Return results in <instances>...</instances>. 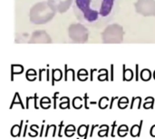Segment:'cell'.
I'll return each instance as SVG.
<instances>
[{
	"instance_id": "cell-1",
	"label": "cell",
	"mask_w": 155,
	"mask_h": 139,
	"mask_svg": "<svg viewBox=\"0 0 155 139\" xmlns=\"http://www.w3.org/2000/svg\"><path fill=\"white\" fill-rule=\"evenodd\" d=\"M119 3L120 0H74L73 9L83 25L99 28L114 17Z\"/></svg>"
},
{
	"instance_id": "cell-2",
	"label": "cell",
	"mask_w": 155,
	"mask_h": 139,
	"mask_svg": "<svg viewBox=\"0 0 155 139\" xmlns=\"http://www.w3.org/2000/svg\"><path fill=\"white\" fill-rule=\"evenodd\" d=\"M55 12L50 7L48 3L39 2L30 10V20L35 25H42L49 22L54 16Z\"/></svg>"
},
{
	"instance_id": "cell-3",
	"label": "cell",
	"mask_w": 155,
	"mask_h": 139,
	"mask_svg": "<svg viewBox=\"0 0 155 139\" xmlns=\"http://www.w3.org/2000/svg\"><path fill=\"white\" fill-rule=\"evenodd\" d=\"M124 31L122 25L118 24L109 25L102 33V39L106 44H120L124 40Z\"/></svg>"
},
{
	"instance_id": "cell-4",
	"label": "cell",
	"mask_w": 155,
	"mask_h": 139,
	"mask_svg": "<svg viewBox=\"0 0 155 139\" xmlns=\"http://www.w3.org/2000/svg\"><path fill=\"white\" fill-rule=\"evenodd\" d=\"M68 34L70 38L76 43H85L89 37V31L83 24H72L69 26Z\"/></svg>"
},
{
	"instance_id": "cell-5",
	"label": "cell",
	"mask_w": 155,
	"mask_h": 139,
	"mask_svg": "<svg viewBox=\"0 0 155 139\" xmlns=\"http://www.w3.org/2000/svg\"><path fill=\"white\" fill-rule=\"evenodd\" d=\"M134 7L136 12L143 16L155 15V0H137Z\"/></svg>"
},
{
	"instance_id": "cell-6",
	"label": "cell",
	"mask_w": 155,
	"mask_h": 139,
	"mask_svg": "<svg viewBox=\"0 0 155 139\" xmlns=\"http://www.w3.org/2000/svg\"><path fill=\"white\" fill-rule=\"evenodd\" d=\"M74 0H48V5L54 12L64 13L72 5Z\"/></svg>"
},
{
	"instance_id": "cell-7",
	"label": "cell",
	"mask_w": 155,
	"mask_h": 139,
	"mask_svg": "<svg viewBox=\"0 0 155 139\" xmlns=\"http://www.w3.org/2000/svg\"><path fill=\"white\" fill-rule=\"evenodd\" d=\"M88 130H89V126H85V125H82L79 127L78 130H77V135H78V138L77 139H86L88 136Z\"/></svg>"
},
{
	"instance_id": "cell-8",
	"label": "cell",
	"mask_w": 155,
	"mask_h": 139,
	"mask_svg": "<svg viewBox=\"0 0 155 139\" xmlns=\"http://www.w3.org/2000/svg\"><path fill=\"white\" fill-rule=\"evenodd\" d=\"M143 121L142 120L140 122L139 125H134L131 128V136L133 137H139L141 135V131H142V127H143Z\"/></svg>"
},
{
	"instance_id": "cell-9",
	"label": "cell",
	"mask_w": 155,
	"mask_h": 139,
	"mask_svg": "<svg viewBox=\"0 0 155 139\" xmlns=\"http://www.w3.org/2000/svg\"><path fill=\"white\" fill-rule=\"evenodd\" d=\"M22 127H23V120L21 121L20 125H15L12 129H11V136L13 137H18L21 136V133H22Z\"/></svg>"
},
{
	"instance_id": "cell-10",
	"label": "cell",
	"mask_w": 155,
	"mask_h": 139,
	"mask_svg": "<svg viewBox=\"0 0 155 139\" xmlns=\"http://www.w3.org/2000/svg\"><path fill=\"white\" fill-rule=\"evenodd\" d=\"M152 77V74H151V71L148 70V69H143L142 72H141V78L143 80V81H148L150 80Z\"/></svg>"
},
{
	"instance_id": "cell-11",
	"label": "cell",
	"mask_w": 155,
	"mask_h": 139,
	"mask_svg": "<svg viewBox=\"0 0 155 139\" xmlns=\"http://www.w3.org/2000/svg\"><path fill=\"white\" fill-rule=\"evenodd\" d=\"M50 131L52 133V137H55V132H56V126L55 125H50V126L46 127V131H45V137H48V134H49Z\"/></svg>"
},
{
	"instance_id": "cell-12",
	"label": "cell",
	"mask_w": 155,
	"mask_h": 139,
	"mask_svg": "<svg viewBox=\"0 0 155 139\" xmlns=\"http://www.w3.org/2000/svg\"><path fill=\"white\" fill-rule=\"evenodd\" d=\"M141 102H142V98L141 97H134L133 101H132V105H131V109H133L134 107H136L138 109L141 108Z\"/></svg>"
},
{
	"instance_id": "cell-13",
	"label": "cell",
	"mask_w": 155,
	"mask_h": 139,
	"mask_svg": "<svg viewBox=\"0 0 155 139\" xmlns=\"http://www.w3.org/2000/svg\"><path fill=\"white\" fill-rule=\"evenodd\" d=\"M133 77H134V74L131 69L124 70V81H130L133 79Z\"/></svg>"
},
{
	"instance_id": "cell-14",
	"label": "cell",
	"mask_w": 155,
	"mask_h": 139,
	"mask_svg": "<svg viewBox=\"0 0 155 139\" xmlns=\"http://www.w3.org/2000/svg\"><path fill=\"white\" fill-rule=\"evenodd\" d=\"M39 128V127L36 125H32L31 127H30V130H31V132H29L28 133V135H29V137H37L38 136V132H37V129Z\"/></svg>"
},
{
	"instance_id": "cell-15",
	"label": "cell",
	"mask_w": 155,
	"mask_h": 139,
	"mask_svg": "<svg viewBox=\"0 0 155 139\" xmlns=\"http://www.w3.org/2000/svg\"><path fill=\"white\" fill-rule=\"evenodd\" d=\"M99 107L102 109H104L108 107V98L107 97H103L101 98L100 102H99Z\"/></svg>"
},
{
	"instance_id": "cell-16",
	"label": "cell",
	"mask_w": 155,
	"mask_h": 139,
	"mask_svg": "<svg viewBox=\"0 0 155 139\" xmlns=\"http://www.w3.org/2000/svg\"><path fill=\"white\" fill-rule=\"evenodd\" d=\"M73 104H74V108L79 109V108H81V107H82V99H81L80 97H75V98L74 99Z\"/></svg>"
},
{
	"instance_id": "cell-17",
	"label": "cell",
	"mask_w": 155,
	"mask_h": 139,
	"mask_svg": "<svg viewBox=\"0 0 155 139\" xmlns=\"http://www.w3.org/2000/svg\"><path fill=\"white\" fill-rule=\"evenodd\" d=\"M108 133H109V127L108 128H105V129H100V131L97 133V135L100 137H108Z\"/></svg>"
},
{
	"instance_id": "cell-18",
	"label": "cell",
	"mask_w": 155,
	"mask_h": 139,
	"mask_svg": "<svg viewBox=\"0 0 155 139\" xmlns=\"http://www.w3.org/2000/svg\"><path fill=\"white\" fill-rule=\"evenodd\" d=\"M153 103H154V101H149V103H148V101H146L144 103L143 107L146 109H148V108H153Z\"/></svg>"
},
{
	"instance_id": "cell-19",
	"label": "cell",
	"mask_w": 155,
	"mask_h": 139,
	"mask_svg": "<svg viewBox=\"0 0 155 139\" xmlns=\"http://www.w3.org/2000/svg\"><path fill=\"white\" fill-rule=\"evenodd\" d=\"M117 127V122L114 121V122L113 123V125H112V130H111V137H115L114 131H115V127Z\"/></svg>"
},
{
	"instance_id": "cell-20",
	"label": "cell",
	"mask_w": 155,
	"mask_h": 139,
	"mask_svg": "<svg viewBox=\"0 0 155 139\" xmlns=\"http://www.w3.org/2000/svg\"><path fill=\"white\" fill-rule=\"evenodd\" d=\"M119 131H129V127H128V126H126V125H122V126H120L119 127H118V130H117V132H119Z\"/></svg>"
},
{
	"instance_id": "cell-21",
	"label": "cell",
	"mask_w": 155,
	"mask_h": 139,
	"mask_svg": "<svg viewBox=\"0 0 155 139\" xmlns=\"http://www.w3.org/2000/svg\"><path fill=\"white\" fill-rule=\"evenodd\" d=\"M75 130H76V128L74 125H68L64 129V131H74V132H75Z\"/></svg>"
},
{
	"instance_id": "cell-22",
	"label": "cell",
	"mask_w": 155,
	"mask_h": 139,
	"mask_svg": "<svg viewBox=\"0 0 155 139\" xmlns=\"http://www.w3.org/2000/svg\"><path fill=\"white\" fill-rule=\"evenodd\" d=\"M64 127V122L62 121L59 125V127H58V137H62V129Z\"/></svg>"
},
{
	"instance_id": "cell-23",
	"label": "cell",
	"mask_w": 155,
	"mask_h": 139,
	"mask_svg": "<svg viewBox=\"0 0 155 139\" xmlns=\"http://www.w3.org/2000/svg\"><path fill=\"white\" fill-rule=\"evenodd\" d=\"M128 107V103H118V107L121 109H124Z\"/></svg>"
},
{
	"instance_id": "cell-24",
	"label": "cell",
	"mask_w": 155,
	"mask_h": 139,
	"mask_svg": "<svg viewBox=\"0 0 155 139\" xmlns=\"http://www.w3.org/2000/svg\"><path fill=\"white\" fill-rule=\"evenodd\" d=\"M64 135L67 137H74V131H64Z\"/></svg>"
},
{
	"instance_id": "cell-25",
	"label": "cell",
	"mask_w": 155,
	"mask_h": 139,
	"mask_svg": "<svg viewBox=\"0 0 155 139\" xmlns=\"http://www.w3.org/2000/svg\"><path fill=\"white\" fill-rule=\"evenodd\" d=\"M127 134H128L127 131H119V132H117V135L120 137H124L125 136H127Z\"/></svg>"
},
{
	"instance_id": "cell-26",
	"label": "cell",
	"mask_w": 155,
	"mask_h": 139,
	"mask_svg": "<svg viewBox=\"0 0 155 139\" xmlns=\"http://www.w3.org/2000/svg\"><path fill=\"white\" fill-rule=\"evenodd\" d=\"M118 103H129V99L127 97H124L120 98V100L118 101Z\"/></svg>"
},
{
	"instance_id": "cell-27",
	"label": "cell",
	"mask_w": 155,
	"mask_h": 139,
	"mask_svg": "<svg viewBox=\"0 0 155 139\" xmlns=\"http://www.w3.org/2000/svg\"><path fill=\"white\" fill-rule=\"evenodd\" d=\"M150 135H151V137H155V125H153V126L152 127V128H151V130H150Z\"/></svg>"
},
{
	"instance_id": "cell-28",
	"label": "cell",
	"mask_w": 155,
	"mask_h": 139,
	"mask_svg": "<svg viewBox=\"0 0 155 139\" xmlns=\"http://www.w3.org/2000/svg\"><path fill=\"white\" fill-rule=\"evenodd\" d=\"M96 127H99V126H98V125H94V126L92 127V129H91V132H90V137H93V135H94V129H95Z\"/></svg>"
},
{
	"instance_id": "cell-29",
	"label": "cell",
	"mask_w": 155,
	"mask_h": 139,
	"mask_svg": "<svg viewBox=\"0 0 155 139\" xmlns=\"http://www.w3.org/2000/svg\"><path fill=\"white\" fill-rule=\"evenodd\" d=\"M44 129H45V125H44V123H43V126L41 127V131H40V133H39V137H43Z\"/></svg>"
},
{
	"instance_id": "cell-30",
	"label": "cell",
	"mask_w": 155,
	"mask_h": 139,
	"mask_svg": "<svg viewBox=\"0 0 155 139\" xmlns=\"http://www.w3.org/2000/svg\"><path fill=\"white\" fill-rule=\"evenodd\" d=\"M26 130H27V126L24 127V131H23V137H25L26 136Z\"/></svg>"
},
{
	"instance_id": "cell-31",
	"label": "cell",
	"mask_w": 155,
	"mask_h": 139,
	"mask_svg": "<svg viewBox=\"0 0 155 139\" xmlns=\"http://www.w3.org/2000/svg\"><path fill=\"white\" fill-rule=\"evenodd\" d=\"M108 127H109V126H107V125H102V126L99 127L100 129H105V128H108Z\"/></svg>"
},
{
	"instance_id": "cell-32",
	"label": "cell",
	"mask_w": 155,
	"mask_h": 139,
	"mask_svg": "<svg viewBox=\"0 0 155 139\" xmlns=\"http://www.w3.org/2000/svg\"><path fill=\"white\" fill-rule=\"evenodd\" d=\"M153 77H154V79H155V71H154V73H153Z\"/></svg>"
}]
</instances>
